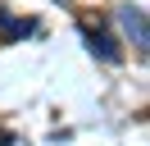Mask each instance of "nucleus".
<instances>
[{
  "label": "nucleus",
  "instance_id": "obj_1",
  "mask_svg": "<svg viewBox=\"0 0 150 146\" xmlns=\"http://www.w3.org/2000/svg\"><path fill=\"white\" fill-rule=\"evenodd\" d=\"M114 18H118L123 36H127V41L137 46V50H146L150 32H146V14H141V5H118V9H114Z\"/></svg>",
  "mask_w": 150,
  "mask_h": 146
},
{
  "label": "nucleus",
  "instance_id": "obj_2",
  "mask_svg": "<svg viewBox=\"0 0 150 146\" xmlns=\"http://www.w3.org/2000/svg\"><path fill=\"white\" fill-rule=\"evenodd\" d=\"M86 41H91V50L96 55H100V59H123V50H118V46H114V36H105V32H86Z\"/></svg>",
  "mask_w": 150,
  "mask_h": 146
},
{
  "label": "nucleus",
  "instance_id": "obj_3",
  "mask_svg": "<svg viewBox=\"0 0 150 146\" xmlns=\"http://www.w3.org/2000/svg\"><path fill=\"white\" fill-rule=\"evenodd\" d=\"M0 32H14V36H28V32H32V23H28V18L18 23V18H9V14H0Z\"/></svg>",
  "mask_w": 150,
  "mask_h": 146
}]
</instances>
